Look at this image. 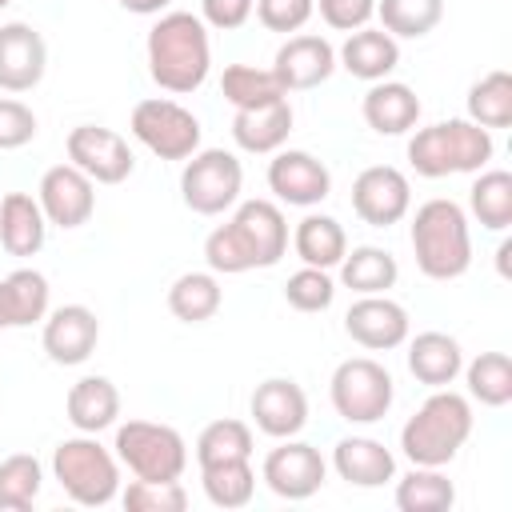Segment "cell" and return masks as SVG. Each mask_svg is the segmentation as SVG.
Masks as SVG:
<instances>
[{
	"label": "cell",
	"instance_id": "cell-47",
	"mask_svg": "<svg viewBox=\"0 0 512 512\" xmlns=\"http://www.w3.org/2000/svg\"><path fill=\"white\" fill-rule=\"evenodd\" d=\"M124 12H136V16H160L172 0H116Z\"/></svg>",
	"mask_w": 512,
	"mask_h": 512
},
{
	"label": "cell",
	"instance_id": "cell-48",
	"mask_svg": "<svg viewBox=\"0 0 512 512\" xmlns=\"http://www.w3.org/2000/svg\"><path fill=\"white\" fill-rule=\"evenodd\" d=\"M508 252H512V244L504 240V244L496 248V268H500V276H508Z\"/></svg>",
	"mask_w": 512,
	"mask_h": 512
},
{
	"label": "cell",
	"instance_id": "cell-46",
	"mask_svg": "<svg viewBox=\"0 0 512 512\" xmlns=\"http://www.w3.org/2000/svg\"><path fill=\"white\" fill-rule=\"evenodd\" d=\"M256 0H200V20L216 32H236L252 20Z\"/></svg>",
	"mask_w": 512,
	"mask_h": 512
},
{
	"label": "cell",
	"instance_id": "cell-34",
	"mask_svg": "<svg viewBox=\"0 0 512 512\" xmlns=\"http://www.w3.org/2000/svg\"><path fill=\"white\" fill-rule=\"evenodd\" d=\"M220 92L232 108H260L272 100H284V84L276 80L272 68H256V64H228L220 76Z\"/></svg>",
	"mask_w": 512,
	"mask_h": 512
},
{
	"label": "cell",
	"instance_id": "cell-4",
	"mask_svg": "<svg viewBox=\"0 0 512 512\" xmlns=\"http://www.w3.org/2000/svg\"><path fill=\"white\" fill-rule=\"evenodd\" d=\"M472 436V404L452 388H436L400 428V452L412 464L444 468L460 456Z\"/></svg>",
	"mask_w": 512,
	"mask_h": 512
},
{
	"label": "cell",
	"instance_id": "cell-16",
	"mask_svg": "<svg viewBox=\"0 0 512 512\" xmlns=\"http://www.w3.org/2000/svg\"><path fill=\"white\" fill-rule=\"evenodd\" d=\"M344 332L368 348V352H388L408 340V308L396 304L388 292L380 296H356L352 308L344 312Z\"/></svg>",
	"mask_w": 512,
	"mask_h": 512
},
{
	"label": "cell",
	"instance_id": "cell-32",
	"mask_svg": "<svg viewBox=\"0 0 512 512\" xmlns=\"http://www.w3.org/2000/svg\"><path fill=\"white\" fill-rule=\"evenodd\" d=\"M468 208L488 232H504L512 224V172L504 168H480V176L468 188Z\"/></svg>",
	"mask_w": 512,
	"mask_h": 512
},
{
	"label": "cell",
	"instance_id": "cell-8",
	"mask_svg": "<svg viewBox=\"0 0 512 512\" xmlns=\"http://www.w3.org/2000/svg\"><path fill=\"white\" fill-rule=\"evenodd\" d=\"M328 396H332V408L340 420L348 424H376L388 416L392 408V372L372 360V356H352V360H340L332 380H328Z\"/></svg>",
	"mask_w": 512,
	"mask_h": 512
},
{
	"label": "cell",
	"instance_id": "cell-28",
	"mask_svg": "<svg viewBox=\"0 0 512 512\" xmlns=\"http://www.w3.org/2000/svg\"><path fill=\"white\" fill-rule=\"evenodd\" d=\"M48 276L36 268H16L0 280V328H28L48 316Z\"/></svg>",
	"mask_w": 512,
	"mask_h": 512
},
{
	"label": "cell",
	"instance_id": "cell-42",
	"mask_svg": "<svg viewBox=\"0 0 512 512\" xmlns=\"http://www.w3.org/2000/svg\"><path fill=\"white\" fill-rule=\"evenodd\" d=\"M128 512H184L188 508V492L180 480H132L120 492Z\"/></svg>",
	"mask_w": 512,
	"mask_h": 512
},
{
	"label": "cell",
	"instance_id": "cell-26",
	"mask_svg": "<svg viewBox=\"0 0 512 512\" xmlns=\"http://www.w3.org/2000/svg\"><path fill=\"white\" fill-rule=\"evenodd\" d=\"M64 412L72 420L76 432H104L120 420V392L108 376H80L72 388H68V400H64Z\"/></svg>",
	"mask_w": 512,
	"mask_h": 512
},
{
	"label": "cell",
	"instance_id": "cell-25",
	"mask_svg": "<svg viewBox=\"0 0 512 512\" xmlns=\"http://www.w3.org/2000/svg\"><path fill=\"white\" fill-rule=\"evenodd\" d=\"M464 368V348L448 332H416L408 340V372L428 388H448Z\"/></svg>",
	"mask_w": 512,
	"mask_h": 512
},
{
	"label": "cell",
	"instance_id": "cell-35",
	"mask_svg": "<svg viewBox=\"0 0 512 512\" xmlns=\"http://www.w3.org/2000/svg\"><path fill=\"white\" fill-rule=\"evenodd\" d=\"M460 372H464L468 396L480 400L484 408H504L512 400V360H508V352H480Z\"/></svg>",
	"mask_w": 512,
	"mask_h": 512
},
{
	"label": "cell",
	"instance_id": "cell-15",
	"mask_svg": "<svg viewBox=\"0 0 512 512\" xmlns=\"http://www.w3.org/2000/svg\"><path fill=\"white\" fill-rule=\"evenodd\" d=\"M36 200H40L48 224H56V228H80L96 212V184L76 164H52L40 176Z\"/></svg>",
	"mask_w": 512,
	"mask_h": 512
},
{
	"label": "cell",
	"instance_id": "cell-7",
	"mask_svg": "<svg viewBox=\"0 0 512 512\" xmlns=\"http://www.w3.org/2000/svg\"><path fill=\"white\" fill-rule=\"evenodd\" d=\"M116 460L136 480H180L188 468V444L172 424L128 420L116 424Z\"/></svg>",
	"mask_w": 512,
	"mask_h": 512
},
{
	"label": "cell",
	"instance_id": "cell-13",
	"mask_svg": "<svg viewBox=\"0 0 512 512\" xmlns=\"http://www.w3.org/2000/svg\"><path fill=\"white\" fill-rule=\"evenodd\" d=\"M412 208V184L392 164H372L352 180V212L372 228H392Z\"/></svg>",
	"mask_w": 512,
	"mask_h": 512
},
{
	"label": "cell",
	"instance_id": "cell-11",
	"mask_svg": "<svg viewBox=\"0 0 512 512\" xmlns=\"http://www.w3.org/2000/svg\"><path fill=\"white\" fill-rule=\"evenodd\" d=\"M64 152L68 164H76L92 184H124L136 168L128 140L116 128H100V124H76L64 140Z\"/></svg>",
	"mask_w": 512,
	"mask_h": 512
},
{
	"label": "cell",
	"instance_id": "cell-41",
	"mask_svg": "<svg viewBox=\"0 0 512 512\" xmlns=\"http://www.w3.org/2000/svg\"><path fill=\"white\" fill-rule=\"evenodd\" d=\"M284 300L296 308V312H324L332 300H336V280L328 268H312L304 264L300 272L288 276L284 284Z\"/></svg>",
	"mask_w": 512,
	"mask_h": 512
},
{
	"label": "cell",
	"instance_id": "cell-23",
	"mask_svg": "<svg viewBox=\"0 0 512 512\" xmlns=\"http://www.w3.org/2000/svg\"><path fill=\"white\" fill-rule=\"evenodd\" d=\"M360 112H364V124L376 136H404L420 120V96L400 80H376L364 92Z\"/></svg>",
	"mask_w": 512,
	"mask_h": 512
},
{
	"label": "cell",
	"instance_id": "cell-38",
	"mask_svg": "<svg viewBox=\"0 0 512 512\" xmlns=\"http://www.w3.org/2000/svg\"><path fill=\"white\" fill-rule=\"evenodd\" d=\"M380 28L396 40H420L444 20V0H376Z\"/></svg>",
	"mask_w": 512,
	"mask_h": 512
},
{
	"label": "cell",
	"instance_id": "cell-29",
	"mask_svg": "<svg viewBox=\"0 0 512 512\" xmlns=\"http://www.w3.org/2000/svg\"><path fill=\"white\" fill-rule=\"evenodd\" d=\"M336 268H340V284L356 296H380V292L396 288V280H400L396 256L376 244H360V248L344 252V260Z\"/></svg>",
	"mask_w": 512,
	"mask_h": 512
},
{
	"label": "cell",
	"instance_id": "cell-31",
	"mask_svg": "<svg viewBox=\"0 0 512 512\" xmlns=\"http://www.w3.org/2000/svg\"><path fill=\"white\" fill-rule=\"evenodd\" d=\"M220 304H224V288H220L216 272H184L168 288V312L184 324L212 320L220 312Z\"/></svg>",
	"mask_w": 512,
	"mask_h": 512
},
{
	"label": "cell",
	"instance_id": "cell-14",
	"mask_svg": "<svg viewBox=\"0 0 512 512\" xmlns=\"http://www.w3.org/2000/svg\"><path fill=\"white\" fill-rule=\"evenodd\" d=\"M268 188L276 192V200H284L292 208H312V204L328 200L332 172L324 160H316L304 148H280L268 160Z\"/></svg>",
	"mask_w": 512,
	"mask_h": 512
},
{
	"label": "cell",
	"instance_id": "cell-10",
	"mask_svg": "<svg viewBox=\"0 0 512 512\" xmlns=\"http://www.w3.org/2000/svg\"><path fill=\"white\" fill-rule=\"evenodd\" d=\"M132 136L160 160H188L196 148H200V120L176 104V100H164V96H148L132 108V120H128Z\"/></svg>",
	"mask_w": 512,
	"mask_h": 512
},
{
	"label": "cell",
	"instance_id": "cell-18",
	"mask_svg": "<svg viewBox=\"0 0 512 512\" xmlns=\"http://www.w3.org/2000/svg\"><path fill=\"white\" fill-rule=\"evenodd\" d=\"M252 420L264 436L272 440H288V436H300L304 424H308V396L296 380L288 376H268L264 384H256L252 400Z\"/></svg>",
	"mask_w": 512,
	"mask_h": 512
},
{
	"label": "cell",
	"instance_id": "cell-20",
	"mask_svg": "<svg viewBox=\"0 0 512 512\" xmlns=\"http://www.w3.org/2000/svg\"><path fill=\"white\" fill-rule=\"evenodd\" d=\"M276 80L284 84V92H308L320 88L332 72H336V48L316 36V32H296L276 48V64H272Z\"/></svg>",
	"mask_w": 512,
	"mask_h": 512
},
{
	"label": "cell",
	"instance_id": "cell-33",
	"mask_svg": "<svg viewBox=\"0 0 512 512\" xmlns=\"http://www.w3.org/2000/svg\"><path fill=\"white\" fill-rule=\"evenodd\" d=\"M456 504V488L440 468L412 464V472L396 484V508L400 512H448Z\"/></svg>",
	"mask_w": 512,
	"mask_h": 512
},
{
	"label": "cell",
	"instance_id": "cell-21",
	"mask_svg": "<svg viewBox=\"0 0 512 512\" xmlns=\"http://www.w3.org/2000/svg\"><path fill=\"white\" fill-rule=\"evenodd\" d=\"M292 104L288 96L284 100H272V104H260V108H236L232 116V140L236 148L252 152V156H272L288 144V132H292Z\"/></svg>",
	"mask_w": 512,
	"mask_h": 512
},
{
	"label": "cell",
	"instance_id": "cell-37",
	"mask_svg": "<svg viewBox=\"0 0 512 512\" xmlns=\"http://www.w3.org/2000/svg\"><path fill=\"white\" fill-rule=\"evenodd\" d=\"M468 120L488 132L512 124V72L496 68L468 88Z\"/></svg>",
	"mask_w": 512,
	"mask_h": 512
},
{
	"label": "cell",
	"instance_id": "cell-30",
	"mask_svg": "<svg viewBox=\"0 0 512 512\" xmlns=\"http://www.w3.org/2000/svg\"><path fill=\"white\" fill-rule=\"evenodd\" d=\"M292 248H296V256H300L304 264L332 272V268L344 260V252H348V232H344V224H340L336 216L308 212V216L296 224V232H292Z\"/></svg>",
	"mask_w": 512,
	"mask_h": 512
},
{
	"label": "cell",
	"instance_id": "cell-6",
	"mask_svg": "<svg viewBox=\"0 0 512 512\" xmlns=\"http://www.w3.org/2000/svg\"><path fill=\"white\" fill-rule=\"evenodd\" d=\"M52 476L60 480L64 496L84 508H104L120 492V460L92 432H80V436H68L56 444Z\"/></svg>",
	"mask_w": 512,
	"mask_h": 512
},
{
	"label": "cell",
	"instance_id": "cell-9",
	"mask_svg": "<svg viewBox=\"0 0 512 512\" xmlns=\"http://www.w3.org/2000/svg\"><path fill=\"white\" fill-rule=\"evenodd\" d=\"M244 164L224 148H196L180 172V196L196 216H220L240 200Z\"/></svg>",
	"mask_w": 512,
	"mask_h": 512
},
{
	"label": "cell",
	"instance_id": "cell-12",
	"mask_svg": "<svg viewBox=\"0 0 512 512\" xmlns=\"http://www.w3.org/2000/svg\"><path fill=\"white\" fill-rule=\"evenodd\" d=\"M324 476H328V464H324L320 448H312V444H304L296 436L280 440L264 456V464H260V480L280 500H308V496H316Z\"/></svg>",
	"mask_w": 512,
	"mask_h": 512
},
{
	"label": "cell",
	"instance_id": "cell-22",
	"mask_svg": "<svg viewBox=\"0 0 512 512\" xmlns=\"http://www.w3.org/2000/svg\"><path fill=\"white\" fill-rule=\"evenodd\" d=\"M336 64H340L348 76L368 80V84L388 80V72L400 64V40L388 36L384 28H356V32H348V40L340 44Z\"/></svg>",
	"mask_w": 512,
	"mask_h": 512
},
{
	"label": "cell",
	"instance_id": "cell-49",
	"mask_svg": "<svg viewBox=\"0 0 512 512\" xmlns=\"http://www.w3.org/2000/svg\"><path fill=\"white\" fill-rule=\"evenodd\" d=\"M8 4H12V0H0V8H8Z\"/></svg>",
	"mask_w": 512,
	"mask_h": 512
},
{
	"label": "cell",
	"instance_id": "cell-1",
	"mask_svg": "<svg viewBox=\"0 0 512 512\" xmlns=\"http://www.w3.org/2000/svg\"><path fill=\"white\" fill-rule=\"evenodd\" d=\"M288 252V220L272 200H244L228 224L212 228L204 240L208 272L240 276L252 268H272Z\"/></svg>",
	"mask_w": 512,
	"mask_h": 512
},
{
	"label": "cell",
	"instance_id": "cell-2",
	"mask_svg": "<svg viewBox=\"0 0 512 512\" xmlns=\"http://www.w3.org/2000/svg\"><path fill=\"white\" fill-rule=\"evenodd\" d=\"M144 52H148V76L172 96H188L208 80L212 40H208V24L192 12H160V20L148 28Z\"/></svg>",
	"mask_w": 512,
	"mask_h": 512
},
{
	"label": "cell",
	"instance_id": "cell-19",
	"mask_svg": "<svg viewBox=\"0 0 512 512\" xmlns=\"http://www.w3.org/2000/svg\"><path fill=\"white\" fill-rule=\"evenodd\" d=\"M48 72V44L44 36L24 24H0V88L4 92H32Z\"/></svg>",
	"mask_w": 512,
	"mask_h": 512
},
{
	"label": "cell",
	"instance_id": "cell-45",
	"mask_svg": "<svg viewBox=\"0 0 512 512\" xmlns=\"http://www.w3.org/2000/svg\"><path fill=\"white\" fill-rule=\"evenodd\" d=\"M320 20L336 32H356L368 28V20L376 16V0H316Z\"/></svg>",
	"mask_w": 512,
	"mask_h": 512
},
{
	"label": "cell",
	"instance_id": "cell-39",
	"mask_svg": "<svg viewBox=\"0 0 512 512\" xmlns=\"http://www.w3.org/2000/svg\"><path fill=\"white\" fill-rule=\"evenodd\" d=\"M44 488V468L32 452L0 460V512H28Z\"/></svg>",
	"mask_w": 512,
	"mask_h": 512
},
{
	"label": "cell",
	"instance_id": "cell-40",
	"mask_svg": "<svg viewBox=\"0 0 512 512\" xmlns=\"http://www.w3.org/2000/svg\"><path fill=\"white\" fill-rule=\"evenodd\" d=\"M200 484L216 508H244L256 492V472H252V460H224V464L200 468Z\"/></svg>",
	"mask_w": 512,
	"mask_h": 512
},
{
	"label": "cell",
	"instance_id": "cell-36",
	"mask_svg": "<svg viewBox=\"0 0 512 512\" xmlns=\"http://www.w3.org/2000/svg\"><path fill=\"white\" fill-rule=\"evenodd\" d=\"M252 428L236 416H220L212 424H204V432L196 436V464H224V460H252Z\"/></svg>",
	"mask_w": 512,
	"mask_h": 512
},
{
	"label": "cell",
	"instance_id": "cell-3",
	"mask_svg": "<svg viewBox=\"0 0 512 512\" xmlns=\"http://www.w3.org/2000/svg\"><path fill=\"white\" fill-rule=\"evenodd\" d=\"M416 268L428 280H460L472 268V232L468 212L456 200H424L408 228Z\"/></svg>",
	"mask_w": 512,
	"mask_h": 512
},
{
	"label": "cell",
	"instance_id": "cell-17",
	"mask_svg": "<svg viewBox=\"0 0 512 512\" xmlns=\"http://www.w3.org/2000/svg\"><path fill=\"white\" fill-rule=\"evenodd\" d=\"M96 340H100V320L88 304H60L44 316L40 344L52 364H64V368L84 364L96 352Z\"/></svg>",
	"mask_w": 512,
	"mask_h": 512
},
{
	"label": "cell",
	"instance_id": "cell-24",
	"mask_svg": "<svg viewBox=\"0 0 512 512\" xmlns=\"http://www.w3.org/2000/svg\"><path fill=\"white\" fill-rule=\"evenodd\" d=\"M332 468L356 488H380L396 476V456L372 436H344L332 448Z\"/></svg>",
	"mask_w": 512,
	"mask_h": 512
},
{
	"label": "cell",
	"instance_id": "cell-44",
	"mask_svg": "<svg viewBox=\"0 0 512 512\" xmlns=\"http://www.w3.org/2000/svg\"><path fill=\"white\" fill-rule=\"evenodd\" d=\"M36 132H40L36 112H32L24 100L0 96V152H12V148L32 144V140H36Z\"/></svg>",
	"mask_w": 512,
	"mask_h": 512
},
{
	"label": "cell",
	"instance_id": "cell-43",
	"mask_svg": "<svg viewBox=\"0 0 512 512\" xmlns=\"http://www.w3.org/2000/svg\"><path fill=\"white\" fill-rule=\"evenodd\" d=\"M252 12L268 32H284L288 36V32H300L312 20L316 0H256Z\"/></svg>",
	"mask_w": 512,
	"mask_h": 512
},
{
	"label": "cell",
	"instance_id": "cell-5",
	"mask_svg": "<svg viewBox=\"0 0 512 512\" xmlns=\"http://www.w3.org/2000/svg\"><path fill=\"white\" fill-rule=\"evenodd\" d=\"M496 144L492 132L464 120H440L428 128H416V136L408 140V164L416 168V176L440 180V176H456V172H480L492 160Z\"/></svg>",
	"mask_w": 512,
	"mask_h": 512
},
{
	"label": "cell",
	"instance_id": "cell-27",
	"mask_svg": "<svg viewBox=\"0 0 512 512\" xmlns=\"http://www.w3.org/2000/svg\"><path fill=\"white\" fill-rule=\"evenodd\" d=\"M48 220L36 196L28 192H8L0 200V244L8 256H36L44 248Z\"/></svg>",
	"mask_w": 512,
	"mask_h": 512
}]
</instances>
